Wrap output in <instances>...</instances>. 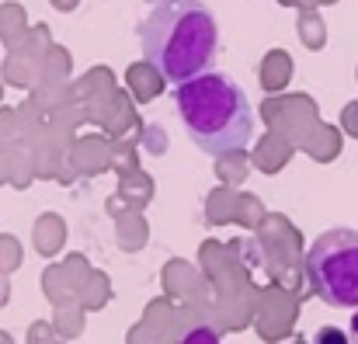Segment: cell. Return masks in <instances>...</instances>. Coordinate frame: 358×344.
Segmentation results:
<instances>
[{
    "label": "cell",
    "instance_id": "6da1fadb",
    "mask_svg": "<svg viewBox=\"0 0 358 344\" xmlns=\"http://www.w3.org/2000/svg\"><path fill=\"white\" fill-rule=\"evenodd\" d=\"M146 63L167 80L185 84L213 70L220 49V24L206 0H164L136 28Z\"/></svg>",
    "mask_w": 358,
    "mask_h": 344
},
{
    "label": "cell",
    "instance_id": "7a4b0ae2",
    "mask_svg": "<svg viewBox=\"0 0 358 344\" xmlns=\"http://www.w3.org/2000/svg\"><path fill=\"white\" fill-rule=\"evenodd\" d=\"M174 108L188 139L209 153H240L254 136V112L237 80L223 70H206L174 91Z\"/></svg>",
    "mask_w": 358,
    "mask_h": 344
},
{
    "label": "cell",
    "instance_id": "3957f363",
    "mask_svg": "<svg viewBox=\"0 0 358 344\" xmlns=\"http://www.w3.org/2000/svg\"><path fill=\"white\" fill-rule=\"evenodd\" d=\"M303 275L331 310H358V229H324L303 257Z\"/></svg>",
    "mask_w": 358,
    "mask_h": 344
},
{
    "label": "cell",
    "instance_id": "277c9868",
    "mask_svg": "<svg viewBox=\"0 0 358 344\" xmlns=\"http://www.w3.org/2000/svg\"><path fill=\"white\" fill-rule=\"evenodd\" d=\"M178 344H223V334H220V327H216L213 320H206V317H192V320L181 324Z\"/></svg>",
    "mask_w": 358,
    "mask_h": 344
},
{
    "label": "cell",
    "instance_id": "5b68a950",
    "mask_svg": "<svg viewBox=\"0 0 358 344\" xmlns=\"http://www.w3.org/2000/svg\"><path fill=\"white\" fill-rule=\"evenodd\" d=\"M310 344H352L348 341V331H341V327H317L313 331V338H310Z\"/></svg>",
    "mask_w": 358,
    "mask_h": 344
},
{
    "label": "cell",
    "instance_id": "8992f818",
    "mask_svg": "<svg viewBox=\"0 0 358 344\" xmlns=\"http://www.w3.org/2000/svg\"><path fill=\"white\" fill-rule=\"evenodd\" d=\"M348 341L358 344V310H352V324H348Z\"/></svg>",
    "mask_w": 358,
    "mask_h": 344
},
{
    "label": "cell",
    "instance_id": "52a82bcc",
    "mask_svg": "<svg viewBox=\"0 0 358 344\" xmlns=\"http://www.w3.org/2000/svg\"><path fill=\"white\" fill-rule=\"evenodd\" d=\"M146 3H164V0H146Z\"/></svg>",
    "mask_w": 358,
    "mask_h": 344
}]
</instances>
